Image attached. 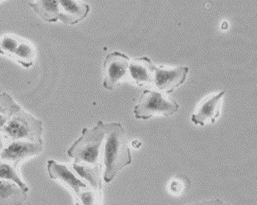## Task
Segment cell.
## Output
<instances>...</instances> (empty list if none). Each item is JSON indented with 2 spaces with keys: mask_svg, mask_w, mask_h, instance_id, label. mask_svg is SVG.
I'll return each instance as SVG.
<instances>
[{
  "mask_svg": "<svg viewBox=\"0 0 257 205\" xmlns=\"http://www.w3.org/2000/svg\"><path fill=\"white\" fill-rule=\"evenodd\" d=\"M104 174L103 179L110 183L119 171L132 163L131 151L128 147L126 133L119 123L105 124Z\"/></svg>",
  "mask_w": 257,
  "mask_h": 205,
  "instance_id": "cell-1",
  "label": "cell"
},
{
  "mask_svg": "<svg viewBox=\"0 0 257 205\" xmlns=\"http://www.w3.org/2000/svg\"><path fill=\"white\" fill-rule=\"evenodd\" d=\"M106 137L105 124L98 121L92 129L84 128L82 135L68 149V156L74 159V164L99 167L101 148Z\"/></svg>",
  "mask_w": 257,
  "mask_h": 205,
  "instance_id": "cell-2",
  "label": "cell"
},
{
  "mask_svg": "<svg viewBox=\"0 0 257 205\" xmlns=\"http://www.w3.org/2000/svg\"><path fill=\"white\" fill-rule=\"evenodd\" d=\"M1 132L13 141L43 142L44 126L41 120L21 109L10 118Z\"/></svg>",
  "mask_w": 257,
  "mask_h": 205,
  "instance_id": "cell-3",
  "label": "cell"
},
{
  "mask_svg": "<svg viewBox=\"0 0 257 205\" xmlns=\"http://www.w3.org/2000/svg\"><path fill=\"white\" fill-rule=\"evenodd\" d=\"M176 101L168 98L161 92L146 89L134 108V115L139 120H149L155 115L169 117L179 110Z\"/></svg>",
  "mask_w": 257,
  "mask_h": 205,
  "instance_id": "cell-4",
  "label": "cell"
},
{
  "mask_svg": "<svg viewBox=\"0 0 257 205\" xmlns=\"http://www.w3.org/2000/svg\"><path fill=\"white\" fill-rule=\"evenodd\" d=\"M44 150L43 142L12 141L5 147L0 154V159L5 163L11 164L15 169L20 162L29 157L35 156L41 154Z\"/></svg>",
  "mask_w": 257,
  "mask_h": 205,
  "instance_id": "cell-5",
  "label": "cell"
},
{
  "mask_svg": "<svg viewBox=\"0 0 257 205\" xmlns=\"http://www.w3.org/2000/svg\"><path fill=\"white\" fill-rule=\"evenodd\" d=\"M130 64V59L126 54L120 52L108 54L105 59L104 80L102 85L105 88L112 90L117 85L119 81L126 75V70Z\"/></svg>",
  "mask_w": 257,
  "mask_h": 205,
  "instance_id": "cell-6",
  "label": "cell"
},
{
  "mask_svg": "<svg viewBox=\"0 0 257 205\" xmlns=\"http://www.w3.org/2000/svg\"><path fill=\"white\" fill-rule=\"evenodd\" d=\"M189 68L186 66H179L175 68H165L162 66H155L153 73V85L160 91L171 93L184 83L187 79Z\"/></svg>",
  "mask_w": 257,
  "mask_h": 205,
  "instance_id": "cell-7",
  "label": "cell"
},
{
  "mask_svg": "<svg viewBox=\"0 0 257 205\" xmlns=\"http://www.w3.org/2000/svg\"><path fill=\"white\" fill-rule=\"evenodd\" d=\"M48 172L49 177L53 179L60 181L61 183L68 186L74 194L78 195L81 191L88 188L87 183L81 180L64 164H59L58 162L50 159L48 161Z\"/></svg>",
  "mask_w": 257,
  "mask_h": 205,
  "instance_id": "cell-8",
  "label": "cell"
},
{
  "mask_svg": "<svg viewBox=\"0 0 257 205\" xmlns=\"http://www.w3.org/2000/svg\"><path fill=\"white\" fill-rule=\"evenodd\" d=\"M225 91H221L216 95L211 96L206 98L200 106L196 114L192 115V121L195 125L205 126L207 124H213L220 115L221 102L225 95Z\"/></svg>",
  "mask_w": 257,
  "mask_h": 205,
  "instance_id": "cell-9",
  "label": "cell"
},
{
  "mask_svg": "<svg viewBox=\"0 0 257 205\" xmlns=\"http://www.w3.org/2000/svg\"><path fill=\"white\" fill-rule=\"evenodd\" d=\"M59 6V20L63 24L74 25L87 17L90 11L89 5L80 1L61 0Z\"/></svg>",
  "mask_w": 257,
  "mask_h": 205,
  "instance_id": "cell-10",
  "label": "cell"
},
{
  "mask_svg": "<svg viewBox=\"0 0 257 205\" xmlns=\"http://www.w3.org/2000/svg\"><path fill=\"white\" fill-rule=\"evenodd\" d=\"M155 66L148 57L136 58L129 64V73L139 87L153 85V73Z\"/></svg>",
  "mask_w": 257,
  "mask_h": 205,
  "instance_id": "cell-11",
  "label": "cell"
},
{
  "mask_svg": "<svg viewBox=\"0 0 257 205\" xmlns=\"http://www.w3.org/2000/svg\"><path fill=\"white\" fill-rule=\"evenodd\" d=\"M28 198V192L16 183L0 179V205H23Z\"/></svg>",
  "mask_w": 257,
  "mask_h": 205,
  "instance_id": "cell-12",
  "label": "cell"
},
{
  "mask_svg": "<svg viewBox=\"0 0 257 205\" xmlns=\"http://www.w3.org/2000/svg\"><path fill=\"white\" fill-rule=\"evenodd\" d=\"M29 7L41 20L49 23L59 20V6L58 0H38L29 3Z\"/></svg>",
  "mask_w": 257,
  "mask_h": 205,
  "instance_id": "cell-13",
  "label": "cell"
},
{
  "mask_svg": "<svg viewBox=\"0 0 257 205\" xmlns=\"http://www.w3.org/2000/svg\"><path fill=\"white\" fill-rule=\"evenodd\" d=\"M10 59L17 62L21 66L30 68L35 59V49L29 42L20 39Z\"/></svg>",
  "mask_w": 257,
  "mask_h": 205,
  "instance_id": "cell-14",
  "label": "cell"
},
{
  "mask_svg": "<svg viewBox=\"0 0 257 205\" xmlns=\"http://www.w3.org/2000/svg\"><path fill=\"white\" fill-rule=\"evenodd\" d=\"M21 110L20 105L14 100V98L6 93L0 94V131L10 118Z\"/></svg>",
  "mask_w": 257,
  "mask_h": 205,
  "instance_id": "cell-15",
  "label": "cell"
},
{
  "mask_svg": "<svg viewBox=\"0 0 257 205\" xmlns=\"http://www.w3.org/2000/svg\"><path fill=\"white\" fill-rule=\"evenodd\" d=\"M0 179L10 181L16 183L23 190L29 192L27 184L21 179L20 175L16 172V169L8 163H0Z\"/></svg>",
  "mask_w": 257,
  "mask_h": 205,
  "instance_id": "cell-16",
  "label": "cell"
},
{
  "mask_svg": "<svg viewBox=\"0 0 257 205\" xmlns=\"http://www.w3.org/2000/svg\"><path fill=\"white\" fill-rule=\"evenodd\" d=\"M74 205H101V190L89 186L76 195Z\"/></svg>",
  "mask_w": 257,
  "mask_h": 205,
  "instance_id": "cell-17",
  "label": "cell"
},
{
  "mask_svg": "<svg viewBox=\"0 0 257 205\" xmlns=\"http://www.w3.org/2000/svg\"><path fill=\"white\" fill-rule=\"evenodd\" d=\"M189 205H229L225 203L221 199H210V200L201 201V202H197V203H192Z\"/></svg>",
  "mask_w": 257,
  "mask_h": 205,
  "instance_id": "cell-18",
  "label": "cell"
},
{
  "mask_svg": "<svg viewBox=\"0 0 257 205\" xmlns=\"http://www.w3.org/2000/svg\"><path fill=\"white\" fill-rule=\"evenodd\" d=\"M171 190L174 193H180L182 190V184L180 181L173 180L171 183Z\"/></svg>",
  "mask_w": 257,
  "mask_h": 205,
  "instance_id": "cell-19",
  "label": "cell"
},
{
  "mask_svg": "<svg viewBox=\"0 0 257 205\" xmlns=\"http://www.w3.org/2000/svg\"><path fill=\"white\" fill-rule=\"evenodd\" d=\"M5 139H4L2 135H0V150H2L5 148Z\"/></svg>",
  "mask_w": 257,
  "mask_h": 205,
  "instance_id": "cell-20",
  "label": "cell"
},
{
  "mask_svg": "<svg viewBox=\"0 0 257 205\" xmlns=\"http://www.w3.org/2000/svg\"><path fill=\"white\" fill-rule=\"evenodd\" d=\"M0 162H1V159H0Z\"/></svg>",
  "mask_w": 257,
  "mask_h": 205,
  "instance_id": "cell-21",
  "label": "cell"
}]
</instances>
